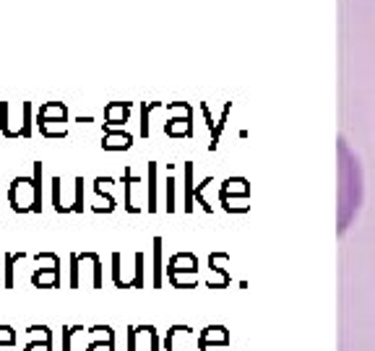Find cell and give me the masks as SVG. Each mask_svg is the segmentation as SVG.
<instances>
[{"mask_svg": "<svg viewBox=\"0 0 375 351\" xmlns=\"http://www.w3.org/2000/svg\"><path fill=\"white\" fill-rule=\"evenodd\" d=\"M362 203V169L357 154L339 138V232L344 234Z\"/></svg>", "mask_w": 375, "mask_h": 351, "instance_id": "1", "label": "cell"}, {"mask_svg": "<svg viewBox=\"0 0 375 351\" xmlns=\"http://www.w3.org/2000/svg\"><path fill=\"white\" fill-rule=\"evenodd\" d=\"M8 200L16 213L42 211V161H34V177H16L11 183Z\"/></svg>", "mask_w": 375, "mask_h": 351, "instance_id": "2", "label": "cell"}, {"mask_svg": "<svg viewBox=\"0 0 375 351\" xmlns=\"http://www.w3.org/2000/svg\"><path fill=\"white\" fill-rule=\"evenodd\" d=\"M14 104L11 102H0V133L6 138H19L21 136V123L14 120Z\"/></svg>", "mask_w": 375, "mask_h": 351, "instance_id": "3", "label": "cell"}, {"mask_svg": "<svg viewBox=\"0 0 375 351\" xmlns=\"http://www.w3.org/2000/svg\"><path fill=\"white\" fill-rule=\"evenodd\" d=\"M66 117H68L66 104H63V102H47V104H42V107H39L37 123H39V120H58V123H66Z\"/></svg>", "mask_w": 375, "mask_h": 351, "instance_id": "4", "label": "cell"}, {"mask_svg": "<svg viewBox=\"0 0 375 351\" xmlns=\"http://www.w3.org/2000/svg\"><path fill=\"white\" fill-rule=\"evenodd\" d=\"M31 284L37 286V289H58L60 271H44V268H34V273H31Z\"/></svg>", "mask_w": 375, "mask_h": 351, "instance_id": "5", "label": "cell"}, {"mask_svg": "<svg viewBox=\"0 0 375 351\" xmlns=\"http://www.w3.org/2000/svg\"><path fill=\"white\" fill-rule=\"evenodd\" d=\"M37 128L44 138H66L68 136L66 123H58V120H39Z\"/></svg>", "mask_w": 375, "mask_h": 351, "instance_id": "6", "label": "cell"}, {"mask_svg": "<svg viewBox=\"0 0 375 351\" xmlns=\"http://www.w3.org/2000/svg\"><path fill=\"white\" fill-rule=\"evenodd\" d=\"M24 258H26L24 253H8V255H6V281H3V286H6V289H14V286H16V278H14L16 265L21 263Z\"/></svg>", "mask_w": 375, "mask_h": 351, "instance_id": "7", "label": "cell"}, {"mask_svg": "<svg viewBox=\"0 0 375 351\" xmlns=\"http://www.w3.org/2000/svg\"><path fill=\"white\" fill-rule=\"evenodd\" d=\"M29 341H39V344H52V330L47 325H29L26 328Z\"/></svg>", "mask_w": 375, "mask_h": 351, "instance_id": "8", "label": "cell"}, {"mask_svg": "<svg viewBox=\"0 0 375 351\" xmlns=\"http://www.w3.org/2000/svg\"><path fill=\"white\" fill-rule=\"evenodd\" d=\"M34 263H37V268H44V271H60V258L55 253H39L34 258Z\"/></svg>", "mask_w": 375, "mask_h": 351, "instance_id": "9", "label": "cell"}, {"mask_svg": "<svg viewBox=\"0 0 375 351\" xmlns=\"http://www.w3.org/2000/svg\"><path fill=\"white\" fill-rule=\"evenodd\" d=\"M52 208L58 213H68L66 203H63V180L60 177H52Z\"/></svg>", "mask_w": 375, "mask_h": 351, "instance_id": "10", "label": "cell"}, {"mask_svg": "<svg viewBox=\"0 0 375 351\" xmlns=\"http://www.w3.org/2000/svg\"><path fill=\"white\" fill-rule=\"evenodd\" d=\"M21 107H24L21 136H24V138H29V136H31V110H34V104H31V102H21Z\"/></svg>", "mask_w": 375, "mask_h": 351, "instance_id": "11", "label": "cell"}, {"mask_svg": "<svg viewBox=\"0 0 375 351\" xmlns=\"http://www.w3.org/2000/svg\"><path fill=\"white\" fill-rule=\"evenodd\" d=\"M0 344L16 346V330L11 325H0Z\"/></svg>", "mask_w": 375, "mask_h": 351, "instance_id": "12", "label": "cell"}, {"mask_svg": "<svg viewBox=\"0 0 375 351\" xmlns=\"http://www.w3.org/2000/svg\"><path fill=\"white\" fill-rule=\"evenodd\" d=\"M128 136H104V146L107 148H123L128 146Z\"/></svg>", "mask_w": 375, "mask_h": 351, "instance_id": "13", "label": "cell"}, {"mask_svg": "<svg viewBox=\"0 0 375 351\" xmlns=\"http://www.w3.org/2000/svg\"><path fill=\"white\" fill-rule=\"evenodd\" d=\"M71 289H79V255H71Z\"/></svg>", "mask_w": 375, "mask_h": 351, "instance_id": "14", "label": "cell"}, {"mask_svg": "<svg viewBox=\"0 0 375 351\" xmlns=\"http://www.w3.org/2000/svg\"><path fill=\"white\" fill-rule=\"evenodd\" d=\"M79 330H84V328H79V325H76V328L63 330V351H71V341H74V336L79 333Z\"/></svg>", "mask_w": 375, "mask_h": 351, "instance_id": "15", "label": "cell"}, {"mask_svg": "<svg viewBox=\"0 0 375 351\" xmlns=\"http://www.w3.org/2000/svg\"><path fill=\"white\" fill-rule=\"evenodd\" d=\"M81 193H84V180H81V177H79V180H76V203H74V211H84Z\"/></svg>", "mask_w": 375, "mask_h": 351, "instance_id": "16", "label": "cell"}, {"mask_svg": "<svg viewBox=\"0 0 375 351\" xmlns=\"http://www.w3.org/2000/svg\"><path fill=\"white\" fill-rule=\"evenodd\" d=\"M128 117V110H123V107H118V104H112V107H107V117H110L112 123H115V120H120V117Z\"/></svg>", "mask_w": 375, "mask_h": 351, "instance_id": "17", "label": "cell"}, {"mask_svg": "<svg viewBox=\"0 0 375 351\" xmlns=\"http://www.w3.org/2000/svg\"><path fill=\"white\" fill-rule=\"evenodd\" d=\"M24 351H52V344H39V341H29Z\"/></svg>", "mask_w": 375, "mask_h": 351, "instance_id": "18", "label": "cell"}, {"mask_svg": "<svg viewBox=\"0 0 375 351\" xmlns=\"http://www.w3.org/2000/svg\"><path fill=\"white\" fill-rule=\"evenodd\" d=\"M91 333H94L99 341H107V344H110V328H91Z\"/></svg>", "mask_w": 375, "mask_h": 351, "instance_id": "19", "label": "cell"}, {"mask_svg": "<svg viewBox=\"0 0 375 351\" xmlns=\"http://www.w3.org/2000/svg\"><path fill=\"white\" fill-rule=\"evenodd\" d=\"M89 351H112L110 344H102V341H96V344L89 346Z\"/></svg>", "mask_w": 375, "mask_h": 351, "instance_id": "20", "label": "cell"}, {"mask_svg": "<svg viewBox=\"0 0 375 351\" xmlns=\"http://www.w3.org/2000/svg\"><path fill=\"white\" fill-rule=\"evenodd\" d=\"M0 351H16V346H6V344H0Z\"/></svg>", "mask_w": 375, "mask_h": 351, "instance_id": "21", "label": "cell"}]
</instances>
